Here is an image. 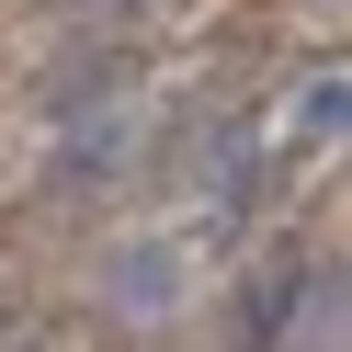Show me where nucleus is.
Returning <instances> with one entry per match:
<instances>
[{
  "mask_svg": "<svg viewBox=\"0 0 352 352\" xmlns=\"http://www.w3.org/2000/svg\"><path fill=\"white\" fill-rule=\"evenodd\" d=\"M296 137H307V148H341V137H352V80H318V91L296 102Z\"/></svg>",
  "mask_w": 352,
  "mask_h": 352,
  "instance_id": "nucleus-3",
  "label": "nucleus"
},
{
  "mask_svg": "<svg viewBox=\"0 0 352 352\" xmlns=\"http://www.w3.org/2000/svg\"><path fill=\"white\" fill-rule=\"evenodd\" d=\"M102 296H114V307H148V318H160V307H170V261H160V250L114 261V273H102Z\"/></svg>",
  "mask_w": 352,
  "mask_h": 352,
  "instance_id": "nucleus-2",
  "label": "nucleus"
},
{
  "mask_svg": "<svg viewBox=\"0 0 352 352\" xmlns=\"http://www.w3.org/2000/svg\"><path fill=\"white\" fill-rule=\"evenodd\" d=\"M114 170H125V114H91V125H80V137L69 148H57V182H114Z\"/></svg>",
  "mask_w": 352,
  "mask_h": 352,
  "instance_id": "nucleus-1",
  "label": "nucleus"
},
{
  "mask_svg": "<svg viewBox=\"0 0 352 352\" xmlns=\"http://www.w3.org/2000/svg\"><path fill=\"white\" fill-rule=\"evenodd\" d=\"M307 329H318V341H352V273L307 284Z\"/></svg>",
  "mask_w": 352,
  "mask_h": 352,
  "instance_id": "nucleus-4",
  "label": "nucleus"
}]
</instances>
